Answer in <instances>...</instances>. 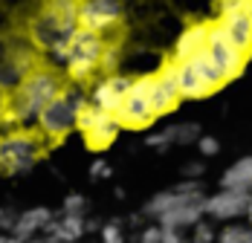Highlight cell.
Listing matches in <instances>:
<instances>
[{
  "instance_id": "1f68e13d",
  "label": "cell",
  "mask_w": 252,
  "mask_h": 243,
  "mask_svg": "<svg viewBox=\"0 0 252 243\" xmlns=\"http://www.w3.org/2000/svg\"><path fill=\"white\" fill-rule=\"evenodd\" d=\"M203 171H206L203 162H189V165H183V177H186V180H200Z\"/></svg>"
},
{
  "instance_id": "f1b7e54d",
  "label": "cell",
  "mask_w": 252,
  "mask_h": 243,
  "mask_svg": "<svg viewBox=\"0 0 252 243\" xmlns=\"http://www.w3.org/2000/svg\"><path fill=\"white\" fill-rule=\"evenodd\" d=\"M197 148H200L203 156H215V153L220 151V142H218L215 136H200V139H197Z\"/></svg>"
},
{
  "instance_id": "4316f807",
  "label": "cell",
  "mask_w": 252,
  "mask_h": 243,
  "mask_svg": "<svg viewBox=\"0 0 252 243\" xmlns=\"http://www.w3.org/2000/svg\"><path fill=\"white\" fill-rule=\"evenodd\" d=\"M218 241V235H215V229L209 226V223H197L194 226V238H191V243H215Z\"/></svg>"
},
{
  "instance_id": "8d00e7d4",
  "label": "cell",
  "mask_w": 252,
  "mask_h": 243,
  "mask_svg": "<svg viewBox=\"0 0 252 243\" xmlns=\"http://www.w3.org/2000/svg\"><path fill=\"white\" fill-rule=\"evenodd\" d=\"M0 171H3V168H0Z\"/></svg>"
},
{
  "instance_id": "9c48e42d",
  "label": "cell",
  "mask_w": 252,
  "mask_h": 243,
  "mask_svg": "<svg viewBox=\"0 0 252 243\" xmlns=\"http://www.w3.org/2000/svg\"><path fill=\"white\" fill-rule=\"evenodd\" d=\"M177 64L180 61H165L162 64V70L157 75H151V87H148V93H151V107L157 116H165V113H171L177 107V101H180V90H177Z\"/></svg>"
},
{
  "instance_id": "52a82bcc",
  "label": "cell",
  "mask_w": 252,
  "mask_h": 243,
  "mask_svg": "<svg viewBox=\"0 0 252 243\" xmlns=\"http://www.w3.org/2000/svg\"><path fill=\"white\" fill-rule=\"evenodd\" d=\"M206 49H209V55L215 58L218 70L223 73L226 81H232V78H238V75L244 73V67H247V52L223 32L220 24H209V47Z\"/></svg>"
},
{
  "instance_id": "d6a6232c",
  "label": "cell",
  "mask_w": 252,
  "mask_h": 243,
  "mask_svg": "<svg viewBox=\"0 0 252 243\" xmlns=\"http://www.w3.org/2000/svg\"><path fill=\"white\" fill-rule=\"evenodd\" d=\"M0 243H24V241H21V238H15L12 232H3V235H0Z\"/></svg>"
},
{
  "instance_id": "4dcf8cb0",
  "label": "cell",
  "mask_w": 252,
  "mask_h": 243,
  "mask_svg": "<svg viewBox=\"0 0 252 243\" xmlns=\"http://www.w3.org/2000/svg\"><path fill=\"white\" fill-rule=\"evenodd\" d=\"M90 177H93V180H107V177H113V168H110L104 159H96V162L90 165Z\"/></svg>"
},
{
  "instance_id": "5b68a950",
  "label": "cell",
  "mask_w": 252,
  "mask_h": 243,
  "mask_svg": "<svg viewBox=\"0 0 252 243\" xmlns=\"http://www.w3.org/2000/svg\"><path fill=\"white\" fill-rule=\"evenodd\" d=\"M78 130L84 136V142L96 151H104L107 145L116 142L122 124L116 119V113H107L96 104H84V110L78 113Z\"/></svg>"
},
{
  "instance_id": "d6986e66",
  "label": "cell",
  "mask_w": 252,
  "mask_h": 243,
  "mask_svg": "<svg viewBox=\"0 0 252 243\" xmlns=\"http://www.w3.org/2000/svg\"><path fill=\"white\" fill-rule=\"evenodd\" d=\"M218 24L223 26V32L244 52L252 49V9L250 12H235V15H226V18H218Z\"/></svg>"
},
{
  "instance_id": "836d02e7",
  "label": "cell",
  "mask_w": 252,
  "mask_h": 243,
  "mask_svg": "<svg viewBox=\"0 0 252 243\" xmlns=\"http://www.w3.org/2000/svg\"><path fill=\"white\" fill-rule=\"evenodd\" d=\"M6 107H9V101L3 96V90H0V119H3V113H6Z\"/></svg>"
},
{
  "instance_id": "5bb4252c",
  "label": "cell",
  "mask_w": 252,
  "mask_h": 243,
  "mask_svg": "<svg viewBox=\"0 0 252 243\" xmlns=\"http://www.w3.org/2000/svg\"><path fill=\"white\" fill-rule=\"evenodd\" d=\"M200 136H203V130L197 122H177V124H168L159 133L145 136V145L165 151V148H171V145H197Z\"/></svg>"
},
{
  "instance_id": "2e32d148",
  "label": "cell",
  "mask_w": 252,
  "mask_h": 243,
  "mask_svg": "<svg viewBox=\"0 0 252 243\" xmlns=\"http://www.w3.org/2000/svg\"><path fill=\"white\" fill-rule=\"evenodd\" d=\"M209 47V24H191L183 29L174 44V61H191Z\"/></svg>"
},
{
  "instance_id": "9a60e30c",
  "label": "cell",
  "mask_w": 252,
  "mask_h": 243,
  "mask_svg": "<svg viewBox=\"0 0 252 243\" xmlns=\"http://www.w3.org/2000/svg\"><path fill=\"white\" fill-rule=\"evenodd\" d=\"M203 214H206V197H197V200H189V203L177 206L171 212H165L157 223H159L162 229H177V232H183V229H194L203 220Z\"/></svg>"
},
{
  "instance_id": "6da1fadb",
  "label": "cell",
  "mask_w": 252,
  "mask_h": 243,
  "mask_svg": "<svg viewBox=\"0 0 252 243\" xmlns=\"http://www.w3.org/2000/svg\"><path fill=\"white\" fill-rule=\"evenodd\" d=\"M61 90H64V84H61V78L52 73V70H44V67L32 70L21 81V87L12 93L9 107H6V113H3L0 122L9 124V127L38 124V116L44 113V107L55 96H61Z\"/></svg>"
},
{
  "instance_id": "e575fe53",
  "label": "cell",
  "mask_w": 252,
  "mask_h": 243,
  "mask_svg": "<svg viewBox=\"0 0 252 243\" xmlns=\"http://www.w3.org/2000/svg\"><path fill=\"white\" fill-rule=\"evenodd\" d=\"M26 243H55L52 238H32V241H26Z\"/></svg>"
},
{
  "instance_id": "7a4b0ae2",
  "label": "cell",
  "mask_w": 252,
  "mask_h": 243,
  "mask_svg": "<svg viewBox=\"0 0 252 243\" xmlns=\"http://www.w3.org/2000/svg\"><path fill=\"white\" fill-rule=\"evenodd\" d=\"M84 104H90V98L78 87L61 90V96L52 98L44 107V113L38 116V130L47 139H64L73 127H78V113L84 110Z\"/></svg>"
},
{
  "instance_id": "7c38bea8",
  "label": "cell",
  "mask_w": 252,
  "mask_h": 243,
  "mask_svg": "<svg viewBox=\"0 0 252 243\" xmlns=\"http://www.w3.org/2000/svg\"><path fill=\"white\" fill-rule=\"evenodd\" d=\"M130 84H133V78H127V75H119V73L104 75L90 90V104H96V107L107 110V113H116L122 107V101H125Z\"/></svg>"
},
{
  "instance_id": "d590c367",
  "label": "cell",
  "mask_w": 252,
  "mask_h": 243,
  "mask_svg": "<svg viewBox=\"0 0 252 243\" xmlns=\"http://www.w3.org/2000/svg\"><path fill=\"white\" fill-rule=\"evenodd\" d=\"M244 217H250V223H252V194H250V206H247V214Z\"/></svg>"
},
{
  "instance_id": "8992f818",
  "label": "cell",
  "mask_w": 252,
  "mask_h": 243,
  "mask_svg": "<svg viewBox=\"0 0 252 243\" xmlns=\"http://www.w3.org/2000/svg\"><path fill=\"white\" fill-rule=\"evenodd\" d=\"M148 87H151V75H142V78H133V84H130V90H127L125 101H122V107L116 110V119L122 127H148L154 119H157V113H154L151 107V93H148Z\"/></svg>"
},
{
  "instance_id": "3957f363",
  "label": "cell",
  "mask_w": 252,
  "mask_h": 243,
  "mask_svg": "<svg viewBox=\"0 0 252 243\" xmlns=\"http://www.w3.org/2000/svg\"><path fill=\"white\" fill-rule=\"evenodd\" d=\"M104 38L99 32H90V29H81L78 26L76 35L70 38V55H67V75L73 81H87L90 75L99 70L101 64V52H104Z\"/></svg>"
},
{
  "instance_id": "83f0119b",
  "label": "cell",
  "mask_w": 252,
  "mask_h": 243,
  "mask_svg": "<svg viewBox=\"0 0 252 243\" xmlns=\"http://www.w3.org/2000/svg\"><path fill=\"white\" fill-rule=\"evenodd\" d=\"M21 217V212H15L12 206H3L0 209V232H12L15 229V223Z\"/></svg>"
},
{
  "instance_id": "f546056e",
  "label": "cell",
  "mask_w": 252,
  "mask_h": 243,
  "mask_svg": "<svg viewBox=\"0 0 252 243\" xmlns=\"http://www.w3.org/2000/svg\"><path fill=\"white\" fill-rule=\"evenodd\" d=\"M139 243H162V226L154 223V226H148V229H142Z\"/></svg>"
},
{
  "instance_id": "ffe728a7",
  "label": "cell",
  "mask_w": 252,
  "mask_h": 243,
  "mask_svg": "<svg viewBox=\"0 0 252 243\" xmlns=\"http://www.w3.org/2000/svg\"><path fill=\"white\" fill-rule=\"evenodd\" d=\"M177 90H180V98H203L212 93V87L197 75V70L189 61L177 64Z\"/></svg>"
},
{
  "instance_id": "e0dca14e",
  "label": "cell",
  "mask_w": 252,
  "mask_h": 243,
  "mask_svg": "<svg viewBox=\"0 0 252 243\" xmlns=\"http://www.w3.org/2000/svg\"><path fill=\"white\" fill-rule=\"evenodd\" d=\"M84 232H87V220H84V214H64V212H61L58 220L52 217L50 226L44 229V235L52 238L55 243H76Z\"/></svg>"
},
{
  "instance_id": "ba28073f",
  "label": "cell",
  "mask_w": 252,
  "mask_h": 243,
  "mask_svg": "<svg viewBox=\"0 0 252 243\" xmlns=\"http://www.w3.org/2000/svg\"><path fill=\"white\" fill-rule=\"evenodd\" d=\"M122 21V0H78V26L104 35Z\"/></svg>"
},
{
  "instance_id": "603a6c76",
  "label": "cell",
  "mask_w": 252,
  "mask_h": 243,
  "mask_svg": "<svg viewBox=\"0 0 252 243\" xmlns=\"http://www.w3.org/2000/svg\"><path fill=\"white\" fill-rule=\"evenodd\" d=\"M215 243H252V226H241V223L226 226Z\"/></svg>"
},
{
  "instance_id": "4fadbf2b",
  "label": "cell",
  "mask_w": 252,
  "mask_h": 243,
  "mask_svg": "<svg viewBox=\"0 0 252 243\" xmlns=\"http://www.w3.org/2000/svg\"><path fill=\"white\" fill-rule=\"evenodd\" d=\"M32 70H38V67H32V55L26 49H12L6 58H0V90L15 93Z\"/></svg>"
},
{
  "instance_id": "cb8c5ba5",
  "label": "cell",
  "mask_w": 252,
  "mask_h": 243,
  "mask_svg": "<svg viewBox=\"0 0 252 243\" xmlns=\"http://www.w3.org/2000/svg\"><path fill=\"white\" fill-rule=\"evenodd\" d=\"M119 61H122V49H119V44H104L99 70H104L107 75H113L116 73V67H119Z\"/></svg>"
},
{
  "instance_id": "d4e9b609",
  "label": "cell",
  "mask_w": 252,
  "mask_h": 243,
  "mask_svg": "<svg viewBox=\"0 0 252 243\" xmlns=\"http://www.w3.org/2000/svg\"><path fill=\"white\" fill-rule=\"evenodd\" d=\"M101 243H125V235H122V226L113 220V223H104L101 226Z\"/></svg>"
},
{
  "instance_id": "ac0fdd59",
  "label": "cell",
  "mask_w": 252,
  "mask_h": 243,
  "mask_svg": "<svg viewBox=\"0 0 252 243\" xmlns=\"http://www.w3.org/2000/svg\"><path fill=\"white\" fill-rule=\"evenodd\" d=\"M50 220H52V212L44 209V206L26 209V212H21V217H18V223H15L12 235L26 243V241H32V238H38V232H44V229L50 226Z\"/></svg>"
},
{
  "instance_id": "484cf974",
  "label": "cell",
  "mask_w": 252,
  "mask_h": 243,
  "mask_svg": "<svg viewBox=\"0 0 252 243\" xmlns=\"http://www.w3.org/2000/svg\"><path fill=\"white\" fill-rule=\"evenodd\" d=\"M64 214H84L87 212V200L81 194H70L67 200H64V209H61Z\"/></svg>"
},
{
  "instance_id": "44dd1931",
  "label": "cell",
  "mask_w": 252,
  "mask_h": 243,
  "mask_svg": "<svg viewBox=\"0 0 252 243\" xmlns=\"http://www.w3.org/2000/svg\"><path fill=\"white\" fill-rule=\"evenodd\" d=\"M220 188H244V191H250L252 188V153L250 156H241L238 162H232L223 171Z\"/></svg>"
},
{
  "instance_id": "30bf717a",
  "label": "cell",
  "mask_w": 252,
  "mask_h": 243,
  "mask_svg": "<svg viewBox=\"0 0 252 243\" xmlns=\"http://www.w3.org/2000/svg\"><path fill=\"white\" fill-rule=\"evenodd\" d=\"M197 197H206V194H203L200 180H183V182H180V185H174V188H165V191L154 194L151 200L145 203L142 214H145V217L159 220L165 212H171V209L183 206V203H189V200H197Z\"/></svg>"
},
{
  "instance_id": "277c9868",
  "label": "cell",
  "mask_w": 252,
  "mask_h": 243,
  "mask_svg": "<svg viewBox=\"0 0 252 243\" xmlns=\"http://www.w3.org/2000/svg\"><path fill=\"white\" fill-rule=\"evenodd\" d=\"M41 153V139L29 130H9L0 136V168L6 174H26L35 168Z\"/></svg>"
},
{
  "instance_id": "7402d4cb",
  "label": "cell",
  "mask_w": 252,
  "mask_h": 243,
  "mask_svg": "<svg viewBox=\"0 0 252 243\" xmlns=\"http://www.w3.org/2000/svg\"><path fill=\"white\" fill-rule=\"evenodd\" d=\"M189 64H191V67L197 70V75H200L203 81H206V84L212 87V93H215V90H218L220 84H226V78H223V73L218 70V64H215V58L209 55V49H203L200 55H194V58H191Z\"/></svg>"
},
{
  "instance_id": "8fae6325",
  "label": "cell",
  "mask_w": 252,
  "mask_h": 243,
  "mask_svg": "<svg viewBox=\"0 0 252 243\" xmlns=\"http://www.w3.org/2000/svg\"><path fill=\"white\" fill-rule=\"evenodd\" d=\"M250 191L244 188H220L218 194L206 197V214L215 220H235L247 214Z\"/></svg>"
}]
</instances>
